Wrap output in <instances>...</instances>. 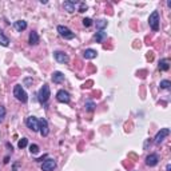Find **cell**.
I'll return each mask as SVG.
<instances>
[{"mask_svg": "<svg viewBox=\"0 0 171 171\" xmlns=\"http://www.w3.org/2000/svg\"><path fill=\"white\" fill-rule=\"evenodd\" d=\"M13 96H15L19 102H21V103H27V100H28L27 92H25L24 88L20 84H16L13 87Z\"/></svg>", "mask_w": 171, "mask_h": 171, "instance_id": "obj_1", "label": "cell"}, {"mask_svg": "<svg viewBox=\"0 0 171 171\" xmlns=\"http://www.w3.org/2000/svg\"><path fill=\"white\" fill-rule=\"evenodd\" d=\"M50 95H51V91H50V87L47 84H43V87L39 90L38 92V96H39V102L42 104H46L50 99Z\"/></svg>", "mask_w": 171, "mask_h": 171, "instance_id": "obj_2", "label": "cell"}, {"mask_svg": "<svg viewBox=\"0 0 171 171\" xmlns=\"http://www.w3.org/2000/svg\"><path fill=\"white\" fill-rule=\"evenodd\" d=\"M58 32H59L61 38L67 39V40H71V39L75 38V34L68 27H65V25H58Z\"/></svg>", "mask_w": 171, "mask_h": 171, "instance_id": "obj_3", "label": "cell"}, {"mask_svg": "<svg viewBox=\"0 0 171 171\" xmlns=\"http://www.w3.org/2000/svg\"><path fill=\"white\" fill-rule=\"evenodd\" d=\"M148 24L152 28V31H159V12L154 11V12L148 17Z\"/></svg>", "mask_w": 171, "mask_h": 171, "instance_id": "obj_4", "label": "cell"}, {"mask_svg": "<svg viewBox=\"0 0 171 171\" xmlns=\"http://www.w3.org/2000/svg\"><path fill=\"white\" fill-rule=\"evenodd\" d=\"M25 125L30 130H32L34 132H38L39 131V119H36L35 116H28L25 119Z\"/></svg>", "mask_w": 171, "mask_h": 171, "instance_id": "obj_5", "label": "cell"}, {"mask_svg": "<svg viewBox=\"0 0 171 171\" xmlns=\"http://www.w3.org/2000/svg\"><path fill=\"white\" fill-rule=\"evenodd\" d=\"M170 135V128H161V131H158V134L155 135L154 142L156 144H161L163 140H165L166 136Z\"/></svg>", "mask_w": 171, "mask_h": 171, "instance_id": "obj_6", "label": "cell"}, {"mask_svg": "<svg viewBox=\"0 0 171 171\" xmlns=\"http://www.w3.org/2000/svg\"><path fill=\"white\" fill-rule=\"evenodd\" d=\"M54 58H55V60L58 63H61V64H67L68 61H70V58H68L67 54L61 52V51H55L54 52Z\"/></svg>", "mask_w": 171, "mask_h": 171, "instance_id": "obj_7", "label": "cell"}, {"mask_svg": "<svg viewBox=\"0 0 171 171\" xmlns=\"http://www.w3.org/2000/svg\"><path fill=\"white\" fill-rule=\"evenodd\" d=\"M56 99H58V102H60V103H68L71 98H70V94L65 90H59L56 94Z\"/></svg>", "mask_w": 171, "mask_h": 171, "instance_id": "obj_8", "label": "cell"}, {"mask_svg": "<svg viewBox=\"0 0 171 171\" xmlns=\"http://www.w3.org/2000/svg\"><path fill=\"white\" fill-rule=\"evenodd\" d=\"M55 167H56V162L54 161V159H46L44 162H43V165H42V171H54L55 170Z\"/></svg>", "mask_w": 171, "mask_h": 171, "instance_id": "obj_9", "label": "cell"}, {"mask_svg": "<svg viewBox=\"0 0 171 171\" xmlns=\"http://www.w3.org/2000/svg\"><path fill=\"white\" fill-rule=\"evenodd\" d=\"M39 132H40L42 136L48 135L50 128H48V123H47L46 119H39Z\"/></svg>", "mask_w": 171, "mask_h": 171, "instance_id": "obj_10", "label": "cell"}, {"mask_svg": "<svg viewBox=\"0 0 171 171\" xmlns=\"http://www.w3.org/2000/svg\"><path fill=\"white\" fill-rule=\"evenodd\" d=\"M79 3L78 2H72V0H67V2H64L63 3V8L67 11V12H75V9H76V6H78Z\"/></svg>", "mask_w": 171, "mask_h": 171, "instance_id": "obj_11", "label": "cell"}, {"mask_svg": "<svg viewBox=\"0 0 171 171\" xmlns=\"http://www.w3.org/2000/svg\"><path fill=\"white\" fill-rule=\"evenodd\" d=\"M158 162H159V156L156 155V154H150V155H147V158H146V165H147V166L154 167V166L158 165Z\"/></svg>", "mask_w": 171, "mask_h": 171, "instance_id": "obj_12", "label": "cell"}, {"mask_svg": "<svg viewBox=\"0 0 171 171\" xmlns=\"http://www.w3.org/2000/svg\"><path fill=\"white\" fill-rule=\"evenodd\" d=\"M13 27H15V30L17 32H21V31H24L25 28H27V21L25 20H17L13 23Z\"/></svg>", "mask_w": 171, "mask_h": 171, "instance_id": "obj_13", "label": "cell"}, {"mask_svg": "<svg viewBox=\"0 0 171 171\" xmlns=\"http://www.w3.org/2000/svg\"><path fill=\"white\" fill-rule=\"evenodd\" d=\"M64 80V75H63V72H60V71H55L52 74V82L54 83H61Z\"/></svg>", "mask_w": 171, "mask_h": 171, "instance_id": "obj_14", "label": "cell"}, {"mask_svg": "<svg viewBox=\"0 0 171 171\" xmlns=\"http://www.w3.org/2000/svg\"><path fill=\"white\" fill-rule=\"evenodd\" d=\"M28 42H30L31 46H36V44H38V43H39V35H38V32L32 31L31 34H30V38H28Z\"/></svg>", "mask_w": 171, "mask_h": 171, "instance_id": "obj_15", "label": "cell"}, {"mask_svg": "<svg viewBox=\"0 0 171 171\" xmlns=\"http://www.w3.org/2000/svg\"><path fill=\"white\" fill-rule=\"evenodd\" d=\"M96 55H98V52L92 48H88L83 52V56H84L86 59H94V58H96Z\"/></svg>", "mask_w": 171, "mask_h": 171, "instance_id": "obj_16", "label": "cell"}, {"mask_svg": "<svg viewBox=\"0 0 171 171\" xmlns=\"http://www.w3.org/2000/svg\"><path fill=\"white\" fill-rule=\"evenodd\" d=\"M170 70V61L169 59H162L159 61V71H169Z\"/></svg>", "mask_w": 171, "mask_h": 171, "instance_id": "obj_17", "label": "cell"}, {"mask_svg": "<svg viewBox=\"0 0 171 171\" xmlns=\"http://www.w3.org/2000/svg\"><path fill=\"white\" fill-rule=\"evenodd\" d=\"M104 39H107V32L99 31V32H96V34H95V42L96 43H102Z\"/></svg>", "mask_w": 171, "mask_h": 171, "instance_id": "obj_18", "label": "cell"}, {"mask_svg": "<svg viewBox=\"0 0 171 171\" xmlns=\"http://www.w3.org/2000/svg\"><path fill=\"white\" fill-rule=\"evenodd\" d=\"M0 44H2L3 47H8L9 46V39L7 38L2 31H0Z\"/></svg>", "mask_w": 171, "mask_h": 171, "instance_id": "obj_19", "label": "cell"}, {"mask_svg": "<svg viewBox=\"0 0 171 171\" xmlns=\"http://www.w3.org/2000/svg\"><path fill=\"white\" fill-rule=\"evenodd\" d=\"M95 24H96V28H99L100 31H103V28L107 27V20H104V19H98V20L95 21Z\"/></svg>", "mask_w": 171, "mask_h": 171, "instance_id": "obj_20", "label": "cell"}, {"mask_svg": "<svg viewBox=\"0 0 171 171\" xmlns=\"http://www.w3.org/2000/svg\"><path fill=\"white\" fill-rule=\"evenodd\" d=\"M86 110L88 111V112H92L94 110H95V107H96V104L94 103V102H86Z\"/></svg>", "mask_w": 171, "mask_h": 171, "instance_id": "obj_21", "label": "cell"}, {"mask_svg": "<svg viewBox=\"0 0 171 171\" xmlns=\"http://www.w3.org/2000/svg\"><path fill=\"white\" fill-rule=\"evenodd\" d=\"M27 144H28V139H27V138H21V139L19 140V143H17V147H19V148H24Z\"/></svg>", "mask_w": 171, "mask_h": 171, "instance_id": "obj_22", "label": "cell"}, {"mask_svg": "<svg viewBox=\"0 0 171 171\" xmlns=\"http://www.w3.org/2000/svg\"><path fill=\"white\" fill-rule=\"evenodd\" d=\"M170 86H171L170 80H162L161 84H159V87H161V88H163V90H169Z\"/></svg>", "mask_w": 171, "mask_h": 171, "instance_id": "obj_23", "label": "cell"}, {"mask_svg": "<svg viewBox=\"0 0 171 171\" xmlns=\"http://www.w3.org/2000/svg\"><path fill=\"white\" fill-rule=\"evenodd\" d=\"M79 12H86V11H87V4H86V3L84 2H80V3H79Z\"/></svg>", "mask_w": 171, "mask_h": 171, "instance_id": "obj_24", "label": "cell"}, {"mask_svg": "<svg viewBox=\"0 0 171 171\" xmlns=\"http://www.w3.org/2000/svg\"><path fill=\"white\" fill-rule=\"evenodd\" d=\"M30 151H31V154H38V152H39V146H38V144H31V146H30Z\"/></svg>", "mask_w": 171, "mask_h": 171, "instance_id": "obj_25", "label": "cell"}, {"mask_svg": "<svg viewBox=\"0 0 171 171\" xmlns=\"http://www.w3.org/2000/svg\"><path fill=\"white\" fill-rule=\"evenodd\" d=\"M4 118H6V108L3 106H0V123L4 121Z\"/></svg>", "mask_w": 171, "mask_h": 171, "instance_id": "obj_26", "label": "cell"}, {"mask_svg": "<svg viewBox=\"0 0 171 171\" xmlns=\"http://www.w3.org/2000/svg\"><path fill=\"white\" fill-rule=\"evenodd\" d=\"M83 25H84V27H91V25H92V19H90V17L83 19Z\"/></svg>", "mask_w": 171, "mask_h": 171, "instance_id": "obj_27", "label": "cell"}, {"mask_svg": "<svg viewBox=\"0 0 171 171\" xmlns=\"http://www.w3.org/2000/svg\"><path fill=\"white\" fill-rule=\"evenodd\" d=\"M166 170H167V171H170V170H171V166H170V165H167V167H166Z\"/></svg>", "mask_w": 171, "mask_h": 171, "instance_id": "obj_28", "label": "cell"}]
</instances>
